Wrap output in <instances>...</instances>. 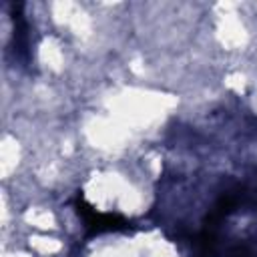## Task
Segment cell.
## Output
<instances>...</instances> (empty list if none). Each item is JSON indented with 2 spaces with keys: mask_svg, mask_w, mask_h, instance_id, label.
Instances as JSON below:
<instances>
[{
  "mask_svg": "<svg viewBox=\"0 0 257 257\" xmlns=\"http://www.w3.org/2000/svg\"><path fill=\"white\" fill-rule=\"evenodd\" d=\"M227 257H253V251L245 243H237L227 249Z\"/></svg>",
  "mask_w": 257,
  "mask_h": 257,
  "instance_id": "4",
  "label": "cell"
},
{
  "mask_svg": "<svg viewBox=\"0 0 257 257\" xmlns=\"http://www.w3.org/2000/svg\"><path fill=\"white\" fill-rule=\"evenodd\" d=\"M197 255L195 257H221L219 241L215 235V229H205L197 235Z\"/></svg>",
  "mask_w": 257,
  "mask_h": 257,
  "instance_id": "3",
  "label": "cell"
},
{
  "mask_svg": "<svg viewBox=\"0 0 257 257\" xmlns=\"http://www.w3.org/2000/svg\"><path fill=\"white\" fill-rule=\"evenodd\" d=\"M74 209H76L78 217L84 223L86 237H94V235H100V233H116V231L133 229V223L126 217H122L118 213H98L96 209H92V205H88L84 201L82 195H76Z\"/></svg>",
  "mask_w": 257,
  "mask_h": 257,
  "instance_id": "1",
  "label": "cell"
},
{
  "mask_svg": "<svg viewBox=\"0 0 257 257\" xmlns=\"http://www.w3.org/2000/svg\"><path fill=\"white\" fill-rule=\"evenodd\" d=\"M10 10H12V22H14V34H12V40H14V54L18 60H22L24 64L30 62V26L22 14L24 10V4L22 2H12L10 4Z\"/></svg>",
  "mask_w": 257,
  "mask_h": 257,
  "instance_id": "2",
  "label": "cell"
}]
</instances>
